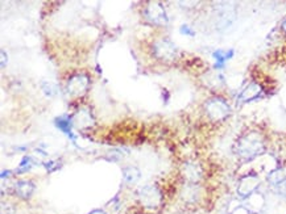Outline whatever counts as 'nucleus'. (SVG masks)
<instances>
[{
  "instance_id": "21",
  "label": "nucleus",
  "mask_w": 286,
  "mask_h": 214,
  "mask_svg": "<svg viewBox=\"0 0 286 214\" xmlns=\"http://www.w3.org/2000/svg\"><path fill=\"white\" fill-rule=\"evenodd\" d=\"M179 32H181V34H183V36H189V37L195 36V32H194V29L190 27V25L183 24L181 28H179Z\"/></svg>"
},
{
  "instance_id": "23",
  "label": "nucleus",
  "mask_w": 286,
  "mask_h": 214,
  "mask_svg": "<svg viewBox=\"0 0 286 214\" xmlns=\"http://www.w3.org/2000/svg\"><path fill=\"white\" fill-rule=\"evenodd\" d=\"M89 214H107V213H106V211L103 210V209H94V210L90 211Z\"/></svg>"
},
{
  "instance_id": "24",
  "label": "nucleus",
  "mask_w": 286,
  "mask_h": 214,
  "mask_svg": "<svg viewBox=\"0 0 286 214\" xmlns=\"http://www.w3.org/2000/svg\"><path fill=\"white\" fill-rule=\"evenodd\" d=\"M11 174H12L11 171H3V172H2V179H6V176H7V178H9V176H11Z\"/></svg>"
},
{
  "instance_id": "15",
  "label": "nucleus",
  "mask_w": 286,
  "mask_h": 214,
  "mask_svg": "<svg viewBox=\"0 0 286 214\" xmlns=\"http://www.w3.org/2000/svg\"><path fill=\"white\" fill-rule=\"evenodd\" d=\"M285 180H286V169H283V167L273 170V171H271L267 175V181L272 188H276L277 185H280V184L283 183Z\"/></svg>"
},
{
  "instance_id": "16",
  "label": "nucleus",
  "mask_w": 286,
  "mask_h": 214,
  "mask_svg": "<svg viewBox=\"0 0 286 214\" xmlns=\"http://www.w3.org/2000/svg\"><path fill=\"white\" fill-rule=\"evenodd\" d=\"M55 125H57V128L61 130V132H64L65 134H68L69 137H71L74 139V135H73V132H71V129H73V118H70L69 116H61V117H57L55 118Z\"/></svg>"
},
{
  "instance_id": "9",
  "label": "nucleus",
  "mask_w": 286,
  "mask_h": 214,
  "mask_svg": "<svg viewBox=\"0 0 286 214\" xmlns=\"http://www.w3.org/2000/svg\"><path fill=\"white\" fill-rule=\"evenodd\" d=\"M182 175H183L186 183L199 184V181L203 178V170L198 163L188 162L185 163L182 167Z\"/></svg>"
},
{
  "instance_id": "3",
  "label": "nucleus",
  "mask_w": 286,
  "mask_h": 214,
  "mask_svg": "<svg viewBox=\"0 0 286 214\" xmlns=\"http://www.w3.org/2000/svg\"><path fill=\"white\" fill-rule=\"evenodd\" d=\"M205 110H206L210 120H212V121H221L231 113V107L228 105L227 101L223 100V99L214 98L207 101L206 105H205Z\"/></svg>"
},
{
  "instance_id": "25",
  "label": "nucleus",
  "mask_w": 286,
  "mask_h": 214,
  "mask_svg": "<svg viewBox=\"0 0 286 214\" xmlns=\"http://www.w3.org/2000/svg\"><path fill=\"white\" fill-rule=\"evenodd\" d=\"M281 28H282V31L286 33V20L282 22V25H281Z\"/></svg>"
},
{
  "instance_id": "4",
  "label": "nucleus",
  "mask_w": 286,
  "mask_h": 214,
  "mask_svg": "<svg viewBox=\"0 0 286 214\" xmlns=\"http://www.w3.org/2000/svg\"><path fill=\"white\" fill-rule=\"evenodd\" d=\"M144 17L147 18L151 24L158 25V27L168 25V22H169V18H168V15H166L165 8H164L162 4L157 3V2L149 3L145 7Z\"/></svg>"
},
{
  "instance_id": "11",
  "label": "nucleus",
  "mask_w": 286,
  "mask_h": 214,
  "mask_svg": "<svg viewBox=\"0 0 286 214\" xmlns=\"http://www.w3.org/2000/svg\"><path fill=\"white\" fill-rule=\"evenodd\" d=\"M235 52L234 49H218L215 52L212 53V58L215 61V64H214V68L216 71L218 70H223L226 67V63H227L230 59H232L234 57Z\"/></svg>"
},
{
  "instance_id": "8",
  "label": "nucleus",
  "mask_w": 286,
  "mask_h": 214,
  "mask_svg": "<svg viewBox=\"0 0 286 214\" xmlns=\"http://www.w3.org/2000/svg\"><path fill=\"white\" fill-rule=\"evenodd\" d=\"M181 199L183 200L185 204L197 205L202 199V189H200L199 184L185 183L181 189Z\"/></svg>"
},
{
  "instance_id": "13",
  "label": "nucleus",
  "mask_w": 286,
  "mask_h": 214,
  "mask_svg": "<svg viewBox=\"0 0 286 214\" xmlns=\"http://www.w3.org/2000/svg\"><path fill=\"white\" fill-rule=\"evenodd\" d=\"M73 124L75 128L78 129H85V128H90V126L94 124V118L91 116V112L86 108H82L77 112V114L74 116L73 118Z\"/></svg>"
},
{
  "instance_id": "18",
  "label": "nucleus",
  "mask_w": 286,
  "mask_h": 214,
  "mask_svg": "<svg viewBox=\"0 0 286 214\" xmlns=\"http://www.w3.org/2000/svg\"><path fill=\"white\" fill-rule=\"evenodd\" d=\"M41 88H43V92L45 93L46 96H49V98H52V96H54L55 93H57V86H54L53 83H49V82H44L43 84H41Z\"/></svg>"
},
{
  "instance_id": "20",
  "label": "nucleus",
  "mask_w": 286,
  "mask_h": 214,
  "mask_svg": "<svg viewBox=\"0 0 286 214\" xmlns=\"http://www.w3.org/2000/svg\"><path fill=\"white\" fill-rule=\"evenodd\" d=\"M274 192H276V195L280 199H282L283 201H286V180L283 181V183H281L280 185H277L276 188H273Z\"/></svg>"
},
{
  "instance_id": "2",
  "label": "nucleus",
  "mask_w": 286,
  "mask_h": 214,
  "mask_svg": "<svg viewBox=\"0 0 286 214\" xmlns=\"http://www.w3.org/2000/svg\"><path fill=\"white\" fill-rule=\"evenodd\" d=\"M137 200L142 208L148 210H156L164 202V195L161 189L154 184H147L137 189Z\"/></svg>"
},
{
  "instance_id": "17",
  "label": "nucleus",
  "mask_w": 286,
  "mask_h": 214,
  "mask_svg": "<svg viewBox=\"0 0 286 214\" xmlns=\"http://www.w3.org/2000/svg\"><path fill=\"white\" fill-rule=\"evenodd\" d=\"M37 164H38V163H37V160L34 159L33 156L25 155L24 158L22 159V162H20V164H18L17 169H16V174L17 175L27 174V172L31 171L34 165H37Z\"/></svg>"
},
{
  "instance_id": "14",
  "label": "nucleus",
  "mask_w": 286,
  "mask_h": 214,
  "mask_svg": "<svg viewBox=\"0 0 286 214\" xmlns=\"http://www.w3.org/2000/svg\"><path fill=\"white\" fill-rule=\"evenodd\" d=\"M141 178V172L135 165H128L123 169V180L127 185H135Z\"/></svg>"
},
{
  "instance_id": "6",
  "label": "nucleus",
  "mask_w": 286,
  "mask_h": 214,
  "mask_svg": "<svg viewBox=\"0 0 286 214\" xmlns=\"http://www.w3.org/2000/svg\"><path fill=\"white\" fill-rule=\"evenodd\" d=\"M258 185H260V178H258L257 175H246V176H243L239 181V185H237V196L243 200L249 199V197L255 195Z\"/></svg>"
},
{
  "instance_id": "22",
  "label": "nucleus",
  "mask_w": 286,
  "mask_h": 214,
  "mask_svg": "<svg viewBox=\"0 0 286 214\" xmlns=\"http://www.w3.org/2000/svg\"><path fill=\"white\" fill-rule=\"evenodd\" d=\"M2 68H4L7 66V62H8V55L6 54V52L4 50H2Z\"/></svg>"
},
{
  "instance_id": "10",
  "label": "nucleus",
  "mask_w": 286,
  "mask_h": 214,
  "mask_svg": "<svg viewBox=\"0 0 286 214\" xmlns=\"http://www.w3.org/2000/svg\"><path fill=\"white\" fill-rule=\"evenodd\" d=\"M34 191H36V185L31 180H17L13 184V193L22 200L31 199Z\"/></svg>"
},
{
  "instance_id": "12",
  "label": "nucleus",
  "mask_w": 286,
  "mask_h": 214,
  "mask_svg": "<svg viewBox=\"0 0 286 214\" xmlns=\"http://www.w3.org/2000/svg\"><path fill=\"white\" fill-rule=\"evenodd\" d=\"M261 93H262L261 86L257 84V83L252 82V83H249L248 86H247L243 91L240 92L239 100L243 101V103H247V101H252V100H255V99L260 98Z\"/></svg>"
},
{
  "instance_id": "5",
  "label": "nucleus",
  "mask_w": 286,
  "mask_h": 214,
  "mask_svg": "<svg viewBox=\"0 0 286 214\" xmlns=\"http://www.w3.org/2000/svg\"><path fill=\"white\" fill-rule=\"evenodd\" d=\"M153 54L157 59L161 61H173L177 57V46L168 38H161L153 43Z\"/></svg>"
},
{
  "instance_id": "7",
  "label": "nucleus",
  "mask_w": 286,
  "mask_h": 214,
  "mask_svg": "<svg viewBox=\"0 0 286 214\" xmlns=\"http://www.w3.org/2000/svg\"><path fill=\"white\" fill-rule=\"evenodd\" d=\"M89 84V78L83 74H78V75H74L69 79L68 84H66V91L70 96H80L86 92Z\"/></svg>"
},
{
  "instance_id": "1",
  "label": "nucleus",
  "mask_w": 286,
  "mask_h": 214,
  "mask_svg": "<svg viewBox=\"0 0 286 214\" xmlns=\"http://www.w3.org/2000/svg\"><path fill=\"white\" fill-rule=\"evenodd\" d=\"M235 150H236V154L240 159L244 160V162H251V160H253L264 153V138L261 134H258L256 132L247 133L243 137L239 138Z\"/></svg>"
},
{
  "instance_id": "19",
  "label": "nucleus",
  "mask_w": 286,
  "mask_h": 214,
  "mask_svg": "<svg viewBox=\"0 0 286 214\" xmlns=\"http://www.w3.org/2000/svg\"><path fill=\"white\" fill-rule=\"evenodd\" d=\"M44 167H45V170L48 174H52V172L58 171V170L61 169V162H57V160H50V162L44 163Z\"/></svg>"
}]
</instances>
